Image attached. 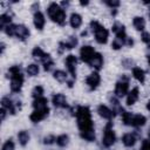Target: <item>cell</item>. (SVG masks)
<instances>
[{"label": "cell", "mask_w": 150, "mask_h": 150, "mask_svg": "<svg viewBox=\"0 0 150 150\" xmlns=\"http://www.w3.org/2000/svg\"><path fill=\"white\" fill-rule=\"evenodd\" d=\"M33 22H34V26L36 29L42 30L45 27V23H46V19H45L43 13L40 11H35L34 16H33Z\"/></svg>", "instance_id": "16"}, {"label": "cell", "mask_w": 150, "mask_h": 150, "mask_svg": "<svg viewBox=\"0 0 150 150\" xmlns=\"http://www.w3.org/2000/svg\"><path fill=\"white\" fill-rule=\"evenodd\" d=\"M52 103L54 104V107L56 108H68V103H67V98L63 94H54L52 97Z\"/></svg>", "instance_id": "15"}, {"label": "cell", "mask_w": 150, "mask_h": 150, "mask_svg": "<svg viewBox=\"0 0 150 150\" xmlns=\"http://www.w3.org/2000/svg\"><path fill=\"white\" fill-rule=\"evenodd\" d=\"M26 71H27L28 76H36L39 74V71H40V68H39V66L36 63H30V64L27 66Z\"/></svg>", "instance_id": "28"}, {"label": "cell", "mask_w": 150, "mask_h": 150, "mask_svg": "<svg viewBox=\"0 0 150 150\" xmlns=\"http://www.w3.org/2000/svg\"><path fill=\"white\" fill-rule=\"evenodd\" d=\"M88 64H89L90 67H93L94 69L100 70V69L102 68V66H103V56H102V54L96 52V53L94 54V56L91 57V60L89 61Z\"/></svg>", "instance_id": "18"}, {"label": "cell", "mask_w": 150, "mask_h": 150, "mask_svg": "<svg viewBox=\"0 0 150 150\" xmlns=\"http://www.w3.org/2000/svg\"><path fill=\"white\" fill-rule=\"evenodd\" d=\"M53 76L59 82H67V77H68L67 73H64L63 70H55L53 73Z\"/></svg>", "instance_id": "30"}, {"label": "cell", "mask_w": 150, "mask_h": 150, "mask_svg": "<svg viewBox=\"0 0 150 150\" xmlns=\"http://www.w3.org/2000/svg\"><path fill=\"white\" fill-rule=\"evenodd\" d=\"M136 135L135 134H132V132H128V134H124L123 136H122V143L125 145V146H128V148H131V146H134L135 145V143H136Z\"/></svg>", "instance_id": "20"}, {"label": "cell", "mask_w": 150, "mask_h": 150, "mask_svg": "<svg viewBox=\"0 0 150 150\" xmlns=\"http://www.w3.org/2000/svg\"><path fill=\"white\" fill-rule=\"evenodd\" d=\"M138 96H139V90H138V88H137V87L132 88V89L128 93V95H127V104H128V105L135 104L136 101L138 100Z\"/></svg>", "instance_id": "19"}, {"label": "cell", "mask_w": 150, "mask_h": 150, "mask_svg": "<svg viewBox=\"0 0 150 150\" xmlns=\"http://www.w3.org/2000/svg\"><path fill=\"white\" fill-rule=\"evenodd\" d=\"M128 93H129V77L123 75L121 77V80L116 82L114 94L116 97H123V96L128 95Z\"/></svg>", "instance_id": "8"}, {"label": "cell", "mask_w": 150, "mask_h": 150, "mask_svg": "<svg viewBox=\"0 0 150 150\" xmlns=\"http://www.w3.org/2000/svg\"><path fill=\"white\" fill-rule=\"evenodd\" d=\"M42 64H43V69L46 70V71H49L52 68H53V66H54V61H53V59H52V56L48 54L47 55V57H45L42 61Z\"/></svg>", "instance_id": "29"}, {"label": "cell", "mask_w": 150, "mask_h": 150, "mask_svg": "<svg viewBox=\"0 0 150 150\" xmlns=\"http://www.w3.org/2000/svg\"><path fill=\"white\" fill-rule=\"evenodd\" d=\"M132 25L138 32H143L145 28V20L142 16H135L132 19Z\"/></svg>", "instance_id": "25"}, {"label": "cell", "mask_w": 150, "mask_h": 150, "mask_svg": "<svg viewBox=\"0 0 150 150\" xmlns=\"http://www.w3.org/2000/svg\"><path fill=\"white\" fill-rule=\"evenodd\" d=\"M148 136H149V138H150V128H149V131H148Z\"/></svg>", "instance_id": "45"}, {"label": "cell", "mask_w": 150, "mask_h": 150, "mask_svg": "<svg viewBox=\"0 0 150 150\" xmlns=\"http://www.w3.org/2000/svg\"><path fill=\"white\" fill-rule=\"evenodd\" d=\"M97 112H98V115H100L101 117H103V118H105V120H108V121H111V120L114 118V116L116 115L112 109L108 108V107L104 105V104H100V105L97 107Z\"/></svg>", "instance_id": "14"}, {"label": "cell", "mask_w": 150, "mask_h": 150, "mask_svg": "<svg viewBox=\"0 0 150 150\" xmlns=\"http://www.w3.org/2000/svg\"><path fill=\"white\" fill-rule=\"evenodd\" d=\"M49 114V108H43V109H34V111L30 114L29 118L33 123H38L42 120H45Z\"/></svg>", "instance_id": "12"}, {"label": "cell", "mask_w": 150, "mask_h": 150, "mask_svg": "<svg viewBox=\"0 0 150 150\" xmlns=\"http://www.w3.org/2000/svg\"><path fill=\"white\" fill-rule=\"evenodd\" d=\"M47 103H48V100L45 96L34 98V101H33V108L34 109H43V108H47L48 107Z\"/></svg>", "instance_id": "24"}, {"label": "cell", "mask_w": 150, "mask_h": 150, "mask_svg": "<svg viewBox=\"0 0 150 150\" xmlns=\"http://www.w3.org/2000/svg\"><path fill=\"white\" fill-rule=\"evenodd\" d=\"M146 109H148V110L150 111V101H149V102L146 103Z\"/></svg>", "instance_id": "43"}, {"label": "cell", "mask_w": 150, "mask_h": 150, "mask_svg": "<svg viewBox=\"0 0 150 150\" xmlns=\"http://www.w3.org/2000/svg\"><path fill=\"white\" fill-rule=\"evenodd\" d=\"M122 122L125 125L134 127V128H139L143 127L146 122V117L141 114H131L129 111H123L122 112Z\"/></svg>", "instance_id": "5"}, {"label": "cell", "mask_w": 150, "mask_h": 150, "mask_svg": "<svg viewBox=\"0 0 150 150\" xmlns=\"http://www.w3.org/2000/svg\"><path fill=\"white\" fill-rule=\"evenodd\" d=\"M1 108H5L11 115H15V112H16V109L19 108L20 109V102L18 103H14L9 97H2V100H1Z\"/></svg>", "instance_id": "10"}, {"label": "cell", "mask_w": 150, "mask_h": 150, "mask_svg": "<svg viewBox=\"0 0 150 150\" xmlns=\"http://www.w3.org/2000/svg\"><path fill=\"white\" fill-rule=\"evenodd\" d=\"M74 116L77 120V127L80 129V136L84 141L93 142L95 141V131H94V123L91 120V112L88 107L79 105L75 110Z\"/></svg>", "instance_id": "1"}, {"label": "cell", "mask_w": 150, "mask_h": 150, "mask_svg": "<svg viewBox=\"0 0 150 150\" xmlns=\"http://www.w3.org/2000/svg\"><path fill=\"white\" fill-rule=\"evenodd\" d=\"M64 64L68 69V73L71 76V80H76V64H77V57L73 54H69L66 57Z\"/></svg>", "instance_id": "9"}, {"label": "cell", "mask_w": 150, "mask_h": 150, "mask_svg": "<svg viewBox=\"0 0 150 150\" xmlns=\"http://www.w3.org/2000/svg\"><path fill=\"white\" fill-rule=\"evenodd\" d=\"M124 45H125V42H124L123 40H121V39H118V38H115L114 41L111 42V48L115 49V50H118V49H121Z\"/></svg>", "instance_id": "32"}, {"label": "cell", "mask_w": 150, "mask_h": 150, "mask_svg": "<svg viewBox=\"0 0 150 150\" xmlns=\"http://www.w3.org/2000/svg\"><path fill=\"white\" fill-rule=\"evenodd\" d=\"M116 141V134L112 129V122L109 121L104 127V132L102 137V144L104 148H110Z\"/></svg>", "instance_id": "7"}, {"label": "cell", "mask_w": 150, "mask_h": 150, "mask_svg": "<svg viewBox=\"0 0 150 150\" xmlns=\"http://www.w3.org/2000/svg\"><path fill=\"white\" fill-rule=\"evenodd\" d=\"M68 142H69L68 135L63 134V135H60V136L56 137V142H55V143H56L59 146H66V145L68 144Z\"/></svg>", "instance_id": "31"}, {"label": "cell", "mask_w": 150, "mask_h": 150, "mask_svg": "<svg viewBox=\"0 0 150 150\" xmlns=\"http://www.w3.org/2000/svg\"><path fill=\"white\" fill-rule=\"evenodd\" d=\"M149 19H150V13H149Z\"/></svg>", "instance_id": "46"}, {"label": "cell", "mask_w": 150, "mask_h": 150, "mask_svg": "<svg viewBox=\"0 0 150 150\" xmlns=\"http://www.w3.org/2000/svg\"><path fill=\"white\" fill-rule=\"evenodd\" d=\"M12 23V14H9L8 12L4 13L0 15V28L4 30L8 25Z\"/></svg>", "instance_id": "23"}, {"label": "cell", "mask_w": 150, "mask_h": 150, "mask_svg": "<svg viewBox=\"0 0 150 150\" xmlns=\"http://www.w3.org/2000/svg\"><path fill=\"white\" fill-rule=\"evenodd\" d=\"M32 96L34 98H38V97H42L43 96V88L41 86H36L34 87L33 91H32Z\"/></svg>", "instance_id": "33"}, {"label": "cell", "mask_w": 150, "mask_h": 150, "mask_svg": "<svg viewBox=\"0 0 150 150\" xmlns=\"http://www.w3.org/2000/svg\"><path fill=\"white\" fill-rule=\"evenodd\" d=\"M148 62H149V64H150V54L148 55Z\"/></svg>", "instance_id": "44"}, {"label": "cell", "mask_w": 150, "mask_h": 150, "mask_svg": "<svg viewBox=\"0 0 150 150\" xmlns=\"http://www.w3.org/2000/svg\"><path fill=\"white\" fill-rule=\"evenodd\" d=\"M8 74L11 77V91L12 93H20L22 84H23V75L21 73V67L18 64L9 67Z\"/></svg>", "instance_id": "2"}, {"label": "cell", "mask_w": 150, "mask_h": 150, "mask_svg": "<svg viewBox=\"0 0 150 150\" xmlns=\"http://www.w3.org/2000/svg\"><path fill=\"white\" fill-rule=\"evenodd\" d=\"M139 150H150V141L149 139H143Z\"/></svg>", "instance_id": "38"}, {"label": "cell", "mask_w": 150, "mask_h": 150, "mask_svg": "<svg viewBox=\"0 0 150 150\" xmlns=\"http://www.w3.org/2000/svg\"><path fill=\"white\" fill-rule=\"evenodd\" d=\"M88 4H89L88 1H81V5H82V6H86V5H88Z\"/></svg>", "instance_id": "41"}, {"label": "cell", "mask_w": 150, "mask_h": 150, "mask_svg": "<svg viewBox=\"0 0 150 150\" xmlns=\"http://www.w3.org/2000/svg\"><path fill=\"white\" fill-rule=\"evenodd\" d=\"M47 14L52 19V21H54L55 23H57L60 26H64L66 25V16H67L66 15V11L59 4L50 2L49 6L47 7Z\"/></svg>", "instance_id": "3"}, {"label": "cell", "mask_w": 150, "mask_h": 150, "mask_svg": "<svg viewBox=\"0 0 150 150\" xmlns=\"http://www.w3.org/2000/svg\"><path fill=\"white\" fill-rule=\"evenodd\" d=\"M104 4L107 5V6H109L110 8H112V9H115V8H117L118 6H120V1H117V0H104ZM116 11V9H115Z\"/></svg>", "instance_id": "35"}, {"label": "cell", "mask_w": 150, "mask_h": 150, "mask_svg": "<svg viewBox=\"0 0 150 150\" xmlns=\"http://www.w3.org/2000/svg\"><path fill=\"white\" fill-rule=\"evenodd\" d=\"M144 4H145V5L149 7V9H150V1H144Z\"/></svg>", "instance_id": "42"}, {"label": "cell", "mask_w": 150, "mask_h": 150, "mask_svg": "<svg viewBox=\"0 0 150 150\" xmlns=\"http://www.w3.org/2000/svg\"><path fill=\"white\" fill-rule=\"evenodd\" d=\"M101 83V76L97 71H94L91 74H89L86 79V84L88 86V88L90 90H95Z\"/></svg>", "instance_id": "11"}, {"label": "cell", "mask_w": 150, "mask_h": 150, "mask_svg": "<svg viewBox=\"0 0 150 150\" xmlns=\"http://www.w3.org/2000/svg\"><path fill=\"white\" fill-rule=\"evenodd\" d=\"M69 23L74 29L80 28L82 25V16L79 13H71V15L69 18Z\"/></svg>", "instance_id": "21"}, {"label": "cell", "mask_w": 150, "mask_h": 150, "mask_svg": "<svg viewBox=\"0 0 150 150\" xmlns=\"http://www.w3.org/2000/svg\"><path fill=\"white\" fill-rule=\"evenodd\" d=\"M29 138H30V136H29V134H28V131H26V130H21L19 134H18V139H19V143L22 145V146H25L28 142H29Z\"/></svg>", "instance_id": "27"}, {"label": "cell", "mask_w": 150, "mask_h": 150, "mask_svg": "<svg viewBox=\"0 0 150 150\" xmlns=\"http://www.w3.org/2000/svg\"><path fill=\"white\" fill-rule=\"evenodd\" d=\"M4 32L8 36H15V38H18L21 41H25L29 36V34H30L29 33V29L25 25H14V23L8 25L4 29Z\"/></svg>", "instance_id": "6"}, {"label": "cell", "mask_w": 150, "mask_h": 150, "mask_svg": "<svg viewBox=\"0 0 150 150\" xmlns=\"http://www.w3.org/2000/svg\"><path fill=\"white\" fill-rule=\"evenodd\" d=\"M32 55L36 59V60H39V61H42L45 57H47V55H48V53H46V52H43V49L41 48V47H34V49L32 50Z\"/></svg>", "instance_id": "26"}, {"label": "cell", "mask_w": 150, "mask_h": 150, "mask_svg": "<svg viewBox=\"0 0 150 150\" xmlns=\"http://www.w3.org/2000/svg\"><path fill=\"white\" fill-rule=\"evenodd\" d=\"M4 50H5V43L1 42V53H4Z\"/></svg>", "instance_id": "40"}, {"label": "cell", "mask_w": 150, "mask_h": 150, "mask_svg": "<svg viewBox=\"0 0 150 150\" xmlns=\"http://www.w3.org/2000/svg\"><path fill=\"white\" fill-rule=\"evenodd\" d=\"M14 148H15L14 142H13L12 139H8V141H6V142L4 143L1 150H14Z\"/></svg>", "instance_id": "34"}, {"label": "cell", "mask_w": 150, "mask_h": 150, "mask_svg": "<svg viewBox=\"0 0 150 150\" xmlns=\"http://www.w3.org/2000/svg\"><path fill=\"white\" fill-rule=\"evenodd\" d=\"M90 29L93 30L94 35H95V40L97 43L100 45H104L108 42V38H109V30L101 25L98 21L93 20L90 21Z\"/></svg>", "instance_id": "4"}, {"label": "cell", "mask_w": 150, "mask_h": 150, "mask_svg": "<svg viewBox=\"0 0 150 150\" xmlns=\"http://www.w3.org/2000/svg\"><path fill=\"white\" fill-rule=\"evenodd\" d=\"M141 39H142V41H143L146 46L150 47V33H148V32H143L142 35H141Z\"/></svg>", "instance_id": "37"}, {"label": "cell", "mask_w": 150, "mask_h": 150, "mask_svg": "<svg viewBox=\"0 0 150 150\" xmlns=\"http://www.w3.org/2000/svg\"><path fill=\"white\" fill-rule=\"evenodd\" d=\"M55 142H56V137L53 136V135H48V136L43 137V144L50 145V144H53V143H55Z\"/></svg>", "instance_id": "36"}, {"label": "cell", "mask_w": 150, "mask_h": 150, "mask_svg": "<svg viewBox=\"0 0 150 150\" xmlns=\"http://www.w3.org/2000/svg\"><path fill=\"white\" fill-rule=\"evenodd\" d=\"M95 49L91 47V46H83L81 49H80V59L86 62V63H89V61L91 60V57L94 56L95 54Z\"/></svg>", "instance_id": "13"}, {"label": "cell", "mask_w": 150, "mask_h": 150, "mask_svg": "<svg viewBox=\"0 0 150 150\" xmlns=\"http://www.w3.org/2000/svg\"><path fill=\"white\" fill-rule=\"evenodd\" d=\"M0 112H1V120L4 121L5 120V117H6V112H8L5 108H1V110H0Z\"/></svg>", "instance_id": "39"}, {"label": "cell", "mask_w": 150, "mask_h": 150, "mask_svg": "<svg viewBox=\"0 0 150 150\" xmlns=\"http://www.w3.org/2000/svg\"><path fill=\"white\" fill-rule=\"evenodd\" d=\"M77 38L76 36H69L67 39V41H63V42H60L59 46H60V53H62V50L64 49H73L74 47L77 46Z\"/></svg>", "instance_id": "17"}, {"label": "cell", "mask_w": 150, "mask_h": 150, "mask_svg": "<svg viewBox=\"0 0 150 150\" xmlns=\"http://www.w3.org/2000/svg\"><path fill=\"white\" fill-rule=\"evenodd\" d=\"M132 76L141 83H144L145 81V71L139 67H132Z\"/></svg>", "instance_id": "22"}]
</instances>
